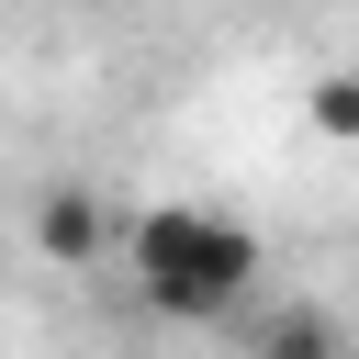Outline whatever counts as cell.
Wrapping results in <instances>:
<instances>
[{
	"instance_id": "obj_1",
	"label": "cell",
	"mask_w": 359,
	"mask_h": 359,
	"mask_svg": "<svg viewBox=\"0 0 359 359\" xmlns=\"http://www.w3.org/2000/svg\"><path fill=\"white\" fill-rule=\"evenodd\" d=\"M123 269H135V292H146L168 325H213V314H236V303L258 292V236H247L236 213L157 202V213L123 224Z\"/></svg>"
},
{
	"instance_id": "obj_2",
	"label": "cell",
	"mask_w": 359,
	"mask_h": 359,
	"mask_svg": "<svg viewBox=\"0 0 359 359\" xmlns=\"http://www.w3.org/2000/svg\"><path fill=\"white\" fill-rule=\"evenodd\" d=\"M34 247H45L56 269H101V258L123 247V224H112V202H101L90 180H56V191L34 202Z\"/></svg>"
},
{
	"instance_id": "obj_3",
	"label": "cell",
	"mask_w": 359,
	"mask_h": 359,
	"mask_svg": "<svg viewBox=\"0 0 359 359\" xmlns=\"http://www.w3.org/2000/svg\"><path fill=\"white\" fill-rule=\"evenodd\" d=\"M247 359H348V337H337V314H314V303H280L269 325H258V348Z\"/></svg>"
},
{
	"instance_id": "obj_4",
	"label": "cell",
	"mask_w": 359,
	"mask_h": 359,
	"mask_svg": "<svg viewBox=\"0 0 359 359\" xmlns=\"http://www.w3.org/2000/svg\"><path fill=\"white\" fill-rule=\"evenodd\" d=\"M314 123H325V135H359V79H325V90H314Z\"/></svg>"
}]
</instances>
